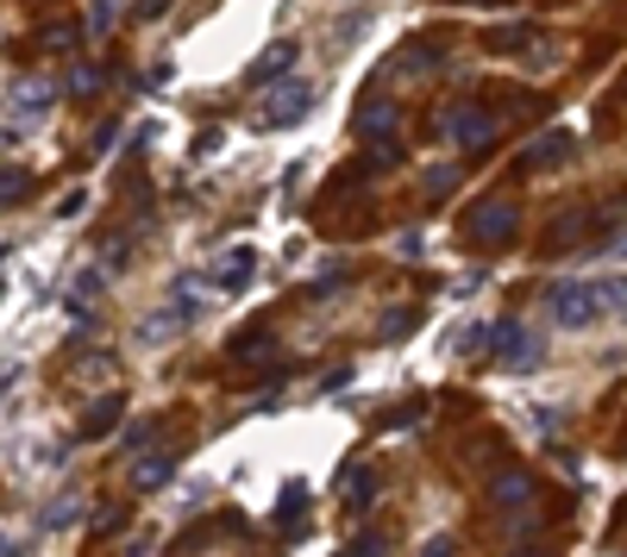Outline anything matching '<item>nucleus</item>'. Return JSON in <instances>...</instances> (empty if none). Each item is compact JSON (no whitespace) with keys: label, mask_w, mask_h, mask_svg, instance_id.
<instances>
[{"label":"nucleus","mask_w":627,"mask_h":557,"mask_svg":"<svg viewBox=\"0 0 627 557\" xmlns=\"http://www.w3.org/2000/svg\"><path fill=\"white\" fill-rule=\"evenodd\" d=\"M546 313H552V326H565V332H584V326H603L608 313V282H552L546 289Z\"/></svg>","instance_id":"f257e3e1"},{"label":"nucleus","mask_w":627,"mask_h":557,"mask_svg":"<svg viewBox=\"0 0 627 557\" xmlns=\"http://www.w3.org/2000/svg\"><path fill=\"white\" fill-rule=\"evenodd\" d=\"M439 132H446L458 151H477V157H483L496 144V132H502V126H496V114H483V107H451V114L439 119Z\"/></svg>","instance_id":"f03ea898"},{"label":"nucleus","mask_w":627,"mask_h":557,"mask_svg":"<svg viewBox=\"0 0 627 557\" xmlns=\"http://www.w3.org/2000/svg\"><path fill=\"white\" fill-rule=\"evenodd\" d=\"M514 219H521V213H514V201H483V207L470 213V226H465V238L477 250H502L514 238Z\"/></svg>","instance_id":"7ed1b4c3"},{"label":"nucleus","mask_w":627,"mask_h":557,"mask_svg":"<svg viewBox=\"0 0 627 557\" xmlns=\"http://www.w3.org/2000/svg\"><path fill=\"white\" fill-rule=\"evenodd\" d=\"M51 107H57V88H51V82H20V88H13V107H7V138L32 132Z\"/></svg>","instance_id":"20e7f679"},{"label":"nucleus","mask_w":627,"mask_h":557,"mask_svg":"<svg viewBox=\"0 0 627 557\" xmlns=\"http://www.w3.org/2000/svg\"><path fill=\"white\" fill-rule=\"evenodd\" d=\"M314 114V88L308 82H276L270 95H264V126H301Z\"/></svg>","instance_id":"39448f33"},{"label":"nucleus","mask_w":627,"mask_h":557,"mask_svg":"<svg viewBox=\"0 0 627 557\" xmlns=\"http://www.w3.org/2000/svg\"><path fill=\"white\" fill-rule=\"evenodd\" d=\"M540 357H546L540 332H528L521 320H514V326H509V345L496 351V369H502V376H533V369H540Z\"/></svg>","instance_id":"423d86ee"},{"label":"nucleus","mask_w":627,"mask_h":557,"mask_svg":"<svg viewBox=\"0 0 627 557\" xmlns=\"http://www.w3.org/2000/svg\"><path fill=\"white\" fill-rule=\"evenodd\" d=\"M528 501H533V476H528V470H496V476H490V507H496V514H509V526H514V519H528Z\"/></svg>","instance_id":"0eeeda50"},{"label":"nucleus","mask_w":627,"mask_h":557,"mask_svg":"<svg viewBox=\"0 0 627 557\" xmlns=\"http://www.w3.org/2000/svg\"><path fill=\"white\" fill-rule=\"evenodd\" d=\"M571 151H577V138H571V132H540L533 144H521L514 170H552V163H565Z\"/></svg>","instance_id":"6e6552de"},{"label":"nucleus","mask_w":627,"mask_h":557,"mask_svg":"<svg viewBox=\"0 0 627 557\" xmlns=\"http://www.w3.org/2000/svg\"><path fill=\"white\" fill-rule=\"evenodd\" d=\"M119 414H126V395H100V401H88V414H82V439H107L119 426Z\"/></svg>","instance_id":"1a4fd4ad"},{"label":"nucleus","mask_w":627,"mask_h":557,"mask_svg":"<svg viewBox=\"0 0 627 557\" xmlns=\"http://www.w3.org/2000/svg\"><path fill=\"white\" fill-rule=\"evenodd\" d=\"M358 138L390 144L395 138V100H364V107H358Z\"/></svg>","instance_id":"9d476101"},{"label":"nucleus","mask_w":627,"mask_h":557,"mask_svg":"<svg viewBox=\"0 0 627 557\" xmlns=\"http://www.w3.org/2000/svg\"><path fill=\"white\" fill-rule=\"evenodd\" d=\"M252 269H257V250H245V245H238L233 257H220V264H214V289L238 294L245 282H252Z\"/></svg>","instance_id":"9b49d317"},{"label":"nucleus","mask_w":627,"mask_h":557,"mask_svg":"<svg viewBox=\"0 0 627 557\" xmlns=\"http://www.w3.org/2000/svg\"><path fill=\"white\" fill-rule=\"evenodd\" d=\"M163 482H177V458H170V451H145L138 470H132V489L151 495V489H163Z\"/></svg>","instance_id":"f8f14e48"},{"label":"nucleus","mask_w":627,"mask_h":557,"mask_svg":"<svg viewBox=\"0 0 627 557\" xmlns=\"http://www.w3.org/2000/svg\"><path fill=\"white\" fill-rule=\"evenodd\" d=\"M376 489H383V476H376L371 463H352V476H346V489H339V495H346V507H352V514H364V507L376 501Z\"/></svg>","instance_id":"ddd939ff"},{"label":"nucleus","mask_w":627,"mask_h":557,"mask_svg":"<svg viewBox=\"0 0 627 557\" xmlns=\"http://www.w3.org/2000/svg\"><path fill=\"white\" fill-rule=\"evenodd\" d=\"M295 57H301V44H295V39H283L276 51H264V57H257L252 82H257V88H264V82H289V63H295Z\"/></svg>","instance_id":"4468645a"},{"label":"nucleus","mask_w":627,"mask_h":557,"mask_svg":"<svg viewBox=\"0 0 627 557\" xmlns=\"http://www.w3.org/2000/svg\"><path fill=\"white\" fill-rule=\"evenodd\" d=\"M226 357L233 364H264V357H276V332H245V339L226 345Z\"/></svg>","instance_id":"2eb2a0df"},{"label":"nucleus","mask_w":627,"mask_h":557,"mask_svg":"<svg viewBox=\"0 0 627 557\" xmlns=\"http://www.w3.org/2000/svg\"><path fill=\"white\" fill-rule=\"evenodd\" d=\"M76 519H82V495H57V501H44L39 526H44V533H70Z\"/></svg>","instance_id":"dca6fc26"},{"label":"nucleus","mask_w":627,"mask_h":557,"mask_svg":"<svg viewBox=\"0 0 627 557\" xmlns=\"http://www.w3.org/2000/svg\"><path fill=\"white\" fill-rule=\"evenodd\" d=\"M301 514H308V482H289V489H283V507H276V526H283V533H301Z\"/></svg>","instance_id":"f3484780"},{"label":"nucleus","mask_w":627,"mask_h":557,"mask_svg":"<svg viewBox=\"0 0 627 557\" xmlns=\"http://www.w3.org/2000/svg\"><path fill=\"white\" fill-rule=\"evenodd\" d=\"M528 39H533V25H496L483 44H490V51H528Z\"/></svg>","instance_id":"a211bd4d"},{"label":"nucleus","mask_w":627,"mask_h":557,"mask_svg":"<svg viewBox=\"0 0 627 557\" xmlns=\"http://www.w3.org/2000/svg\"><path fill=\"white\" fill-rule=\"evenodd\" d=\"M421 189H427V201H446V194L458 189V170H451V163H433V170H427V182H421Z\"/></svg>","instance_id":"6ab92c4d"},{"label":"nucleus","mask_w":627,"mask_h":557,"mask_svg":"<svg viewBox=\"0 0 627 557\" xmlns=\"http://www.w3.org/2000/svg\"><path fill=\"white\" fill-rule=\"evenodd\" d=\"M414 320H421L414 308H390V313H383V326H376V339H408Z\"/></svg>","instance_id":"aec40b11"},{"label":"nucleus","mask_w":627,"mask_h":557,"mask_svg":"<svg viewBox=\"0 0 627 557\" xmlns=\"http://www.w3.org/2000/svg\"><path fill=\"white\" fill-rule=\"evenodd\" d=\"M339 289H346V264H327V269L308 282V294H339Z\"/></svg>","instance_id":"412c9836"},{"label":"nucleus","mask_w":627,"mask_h":557,"mask_svg":"<svg viewBox=\"0 0 627 557\" xmlns=\"http://www.w3.org/2000/svg\"><path fill=\"white\" fill-rule=\"evenodd\" d=\"M383 551H390V545H383L376 533H358L352 545H339V557H383Z\"/></svg>","instance_id":"4be33fe9"},{"label":"nucleus","mask_w":627,"mask_h":557,"mask_svg":"<svg viewBox=\"0 0 627 557\" xmlns=\"http://www.w3.org/2000/svg\"><path fill=\"white\" fill-rule=\"evenodd\" d=\"M100 82H107L100 69H76V76H70V95H76V100H88V95H100Z\"/></svg>","instance_id":"5701e85b"},{"label":"nucleus","mask_w":627,"mask_h":557,"mask_svg":"<svg viewBox=\"0 0 627 557\" xmlns=\"http://www.w3.org/2000/svg\"><path fill=\"white\" fill-rule=\"evenodd\" d=\"M421 557H458V538H451V533H433L427 545H421Z\"/></svg>","instance_id":"b1692460"},{"label":"nucleus","mask_w":627,"mask_h":557,"mask_svg":"<svg viewBox=\"0 0 627 557\" xmlns=\"http://www.w3.org/2000/svg\"><path fill=\"white\" fill-rule=\"evenodd\" d=\"M528 420H533V432H540V439H559V414H552V407H533Z\"/></svg>","instance_id":"393cba45"},{"label":"nucleus","mask_w":627,"mask_h":557,"mask_svg":"<svg viewBox=\"0 0 627 557\" xmlns=\"http://www.w3.org/2000/svg\"><path fill=\"white\" fill-rule=\"evenodd\" d=\"M107 25H114V0H95V7H88V32H107Z\"/></svg>","instance_id":"a878e982"},{"label":"nucleus","mask_w":627,"mask_h":557,"mask_svg":"<svg viewBox=\"0 0 627 557\" xmlns=\"http://www.w3.org/2000/svg\"><path fill=\"white\" fill-rule=\"evenodd\" d=\"M151 439H157V420H138L132 432H126V451H145Z\"/></svg>","instance_id":"bb28decb"},{"label":"nucleus","mask_w":627,"mask_h":557,"mask_svg":"<svg viewBox=\"0 0 627 557\" xmlns=\"http://www.w3.org/2000/svg\"><path fill=\"white\" fill-rule=\"evenodd\" d=\"M76 39H82L76 25H51V32H44V44H51V51H63V44H76Z\"/></svg>","instance_id":"cd10ccee"},{"label":"nucleus","mask_w":627,"mask_h":557,"mask_svg":"<svg viewBox=\"0 0 627 557\" xmlns=\"http://www.w3.org/2000/svg\"><path fill=\"white\" fill-rule=\"evenodd\" d=\"M608 308L627 313V276H608Z\"/></svg>","instance_id":"c85d7f7f"},{"label":"nucleus","mask_w":627,"mask_h":557,"mask_svg":"<svg viewBox=\"0 0 627 557\" xmlns=\"http://www.w3.org/2000/svg\"><path fill=\"white\" fill-rule=\"evenodd\" d=\"M82 207H88V194H82V189H76V194H63V201H57V219H76Z\"/></svg>","instance_id":"c756f323"},{"label":"nucleus","mask_w":627,"mask_h":557,"mask_svg":"<svg viewBox=\"0 0 627 557\" xmlns=\"http://www.w3.org/2000/svg\"><path fill=\"white\" fill-rule=\"evenodd\" d=\"M25 189H32V182H25L20 170H7V207H20V194H25Z\"/></svg>","instance_id":"7c9ffc66"},{"label":"nucleus","mask_w":627,"mask_h":557,"mask_svg":"<svg viewBox=\"0 0 627 557\" xmlns=\"http://www.w3.org/2000/svg\"><path fill=\"white\" fill-rule=\"evenodd\" d=\"M107 533H119V507H100V519H95V538H107Z\"/></svg>","instance_id":"2f4dec72"},{"label":"nucleus","mask_w":627,"mask_h":557,"mask_svg":"<svg viewBox=\"0 0 627 557\" xmlns=\"http://www.w3.org/2000/svg\"><path fill=\"white\" fill-rule=\"evenodd\" d=\"M138 13H145V20H157V13H163V0H138Z\"/></svg>","instance_id":"473e14b6"},{"label":"nucleus","mask_w":627,"mask_h":557,"mask_svg":"<svg viewBox=\"0 0 627 557\" xmlns=\"http://www.w3.org/2000/svg\"><path fill=\"white\" fill-rule=\"evenodd\" d=\"M509 557H552V551H546V545H533V551H509Z\"/></svg>","instance_id":"72a5a7b5"}]
</instances>
